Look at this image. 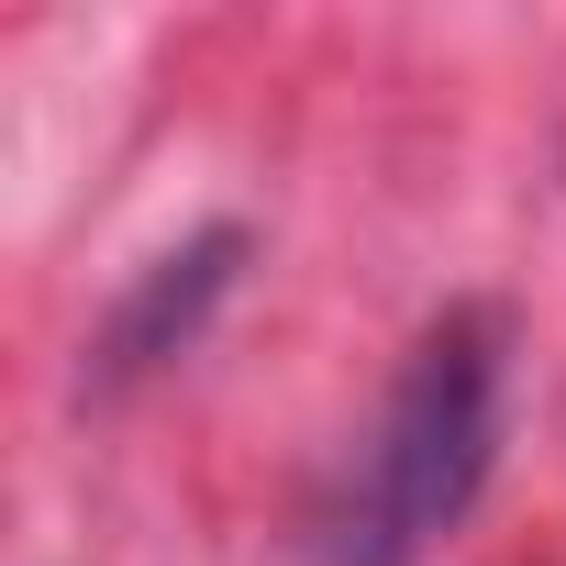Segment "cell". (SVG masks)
Listing matches in <instances>:
<instances>
[{
	"instance_id": "1",
	"label": "cell",
	"mask_w": 566,
	"mask_h": 566,
	"mask_svg": "<svg viewBox=\"0 0 566 566\" xmlns=\"http://www.w3.org/2000/svg\"><path fill=\"white\" fill-rule=\"evenodd\" d=\"M489 455H500V323L444 312L411 345V367L356 455V489L334 511V566H422L489 489Z\"/></svg>"
}]
</instances>
